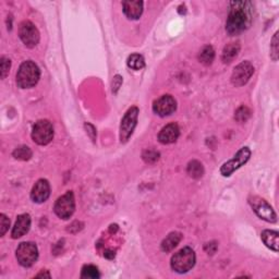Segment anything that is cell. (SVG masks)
I'll list each match as a JSON object with an SVG mask.
<instances>
[{
	"instance_id": "cell-17",
	"label": "cell",
	"mask_w": 279,
	"mask_h": 279,
	"mask_svg": "<svg viewBox=\"0 0 279 279\" xmlns=\"http://www.w3.org/2000/svg\"><path fill=\"white\" fill-rule=\"evenodd\" d=\"M262 241L267 248L274 252H278L279 248V233L274 230H264L261 235Z\"/></svg>"
},
{
	"instance_id": "cell-23",
	"label": "cell",
	"mask_w": 279,
	"mask_h": 279,
	"mask_svg": "<svg viewBox=\"0 0 279 279\" xmlns=\"http://www.w3.org/2000/svg\"><path fill=\"white\" fill-rule=\"evenodd\" d=\"M12 155H13L14 158H17L19 160H29V159H31L33 153H32V151H31V149L29 148V146L22 145V146H19V148L14 150Z\"/></svg>"
},
{
	"instance_id": "cell-18",
	"label": "cell",
	"mask_w": 279,
	"mask_h": 279,
	"mask_svg": "<svg viewBox=\"0 0 279 279\" xmlns=\"http://www.w3.org/2000/svg\"><path fill=\"white\" fill-rule=\"evenodd\" d=\"M240 53V44L239 43H230L225 46L222 50L221 60L224 63H230L235 60Z\"/></svg>"
},
{
	"instance_id": "cell-1",
	"label": "cell",
	"mask_w": 279,
	"mask_h": 279,
	"mask_svg": "<svg viewBox=\"0 0 279 279\" xmlns=\"http://www.w3.org/2000/svg\"><path fill=\"white\" fill-rule=\"evenodd\" d=\"M253 20V4L250 1L230 2V11L226 22L227 33L235 36L250 28Z\"/></svg>"
},
{
	"instance_id": "cell-22",
	"label": "cell",
	"mask_w": 279,
	"mask_h": 279,
	"mask_svg": "<svg viewBox=\"0 0 279 279\" xmlns=\"http://www.w3.org/2000/svg\"><path fill=\"white\" fill-rule=\"evenodd\" d=\"M215 58V50L212 46H205L203 47V49L200 52L199 55V60L200 62L205 65H210L212 62H214Z\"/></svg>"
},
{
	"instance_id": "cell-2",
	"label": "cell",
	"mask_w": 279,
	"mask_h": 279,
	"mask_svg": "<svg viewBox=\"0 0 279 279\" xmlns=\"http://www.w3.org/2000/svg\"><path fill=\"white\" fill-rule=\"evenodd\" d=\"M40 78V70L38 65L32 60L24 62L18 70L17 84L21 89H30L37 84Z\"/></svg>"
},
{
	"instance_id": "cell-20",
	"label": "cell",
	"mask_w": 279,
	"mask_h": 279,
	"mask_svg": "<svg viewBox=\"0 0 279 279\" xmlns=\"http://www.w3.org/2000/svg\"><path fill=\"white\" fill-rule=\"evenodd\" d=\"M126 64H128V67L130 69L139 71L145 67V60L143 56L140 54H132L128 57Z\"/></svg>"
},
{
	"instance_id": "cell-31",
	"label": "cell",
	"mask_w": 279,
	"mask_h": 279,
	"mask_svg": "<svg viewBox=\"0 0 279 279\" xmlns=\"http://www.w3.org/2000/svg\"><path fill=\"white\" fill-rule=\"evenodd\" d=\"M85 129H86V132H88V133H89V135L91 136V139H92L93 141H95V139H96V131H95L94 126L91 124H85Z\"/></svg>"
},
{
	"instance_id": "cell-14",
	"label": "cell",
	"mask_w": 279,
	"mask_h": 279,
	"mask_svg": "<svg viewBox=\"0 0 279 279\" xmlns=\"http://www.w3.org/2000/svg\"><path fill=\"white\" fill-rule=\"evenodd\" d=\"M180 135V129L177 124H169L160 130L158 140L163 144H171L178 140Z\"/></svg>"
},
{
	"instance_id": "cell-33",
	"label": "cell",
	"mask_w": 279,
	"mask_h": 279,
	"mask_svg": "<svg viewBox=\"0 0 279 279\" xmlns=\"http://www.w3.org/2000/svg\"><path fill=\"white\" fill-rule=\"evenodd\" d=\"M104 255H105V257H107V258H114L115 257V252H113V251H106Z\"/></svg>"
},
{
	"instance_id": "cell-15",
	"label": "cell",
	"mask_w": 279,
	"mask_h": 279,
	"mask_svg": "<svg viewBox=\"0 0 279 279\" xmlns=\"http://www.w3.org/2000/svg\"><path fill=\"white\" fill-rule=\"evenodd\" d=\"M30 228H31V217L29 214H22L19 215L17 218L16 224L12 228L11 236L13 239H19V238L23 237L29 232Z\"/></svg>"
},
{
	"instance_id": "cell-3",
	"label": "cell",
	"mask_w": 279,
	"mask_h": 279,
	"mask_svg": "<svg viewBox=\"0 0 279 279\" xmlns=\"http://www.w3.org/2000/svg\"><path fill=\"white\" fill-rule=\"evenodd\" d=\"M195 261L196 256L194 251L191 248L186 247L175 253V255L171 257L170 265L176 273L185 274L193 268V266L195 265Z\"/></svg>"
},
{
	"instance_id": "cell-24",
	"label": "cell",
	"mask_w": 279,
	"mask_h": 279,
	"mask_svg": "<svg viewBox=\"0 0 279 279\" xmlns=\"http://www.w3.org/2000/svg\"><path fill=\"white\" fill-rule=\"evenodd\" d=\"M81 277L86 279H97L100 277L98 268L94 265H84L81 273Z\"/></svg>"
},
{
	"instance_id": "cell-11",
	"label": "cell",
	"mask_w": 279,
	"mask_h": 279,
	"mask_svg": "<svg viewBox=\"0 0 279 279\" xmlns=\"http://www.w3.org/2000/svg\"><path fill=\"white\" fill-rule=\"evenodd\" d=\"M254 73V67L250 62H242L233 69L231 74V83L239 88V86L246 85L248 80Z\"/></svg>"
},
{
	"instance_id": "cell-26",
	"label": "cell",
	"mask_w": 279,
	"mask_h": 279,
	"mask_svg": "<svg viewBox=\"0 0 279 279\" xmlns=\"http://www.w3.org/2000/svg\"><path fill=\"white\" fill-rule=\"evenodd\" d=\"M143 159L148 164H154L159 159V153L154 150H146L143 153Z\"/></svg>"
},
{
	"instance_id": "cell-29",
	"label": "cell",
	"mask_w": 279,
	"mask_h": 279,
	"mask_svg": "<svg viewBox=\"0 0 279 279\" xmlns=\"http://www.w3.org/2000/svg\"><path fill=\"white\" fill-rule=\"evenodd\" d=\"M9 227H10L9 218L4 214H1L0 215V236L3 237L4 235H6Z\"/></svg>"
},
{
	"instance_id": "cell-16",
	"label": "cell",
	"mask_w": 279,
	"mask_h": 279,
	"mask_svg": "<svg viewBox=\"0 0 279 279\" xmlns=\"http://www.w3.org/2000/svg\"><path fill=\"white\" fill-rule=\"evenodd\" d=\"M143 1H124V12L130 20H138L143 13Z\"/></svg>"
},
{
	"instance_id": "cell-10",
	"label": "cell",
	"mask_w": 279,
	"mask_h": 279,
	"mask_svg": "<svg viewBox=\"0 0 279 279\" xmlns=\"http://www.w3.org/2000/svg\"><path fill=\"white\" fill-rule=\"evenodd\" d=\"M19 36L29 48H34L39 42V32L31 21H23L19 27Z\"/></svg>"
},
{
	"instance_id": "cell-19",
	"label": "cell",
	"mask_w": 279,
	"mask_h": 279,
	"mask_svg": "<svg viewBox=\"0 0 279 279\" xmlns=\"http://www.w3.org/2000/svg\"><path fill=\"white\" fill-rule=\"evenodd\" d=\"M182 239V235L180 232H171L169 233L168 236H167L165 239L161 242V250L164 252H170L174 250V248L179 245L180 241Z\"/></svg>"
},
{
	"instance_id": "cell-7",
	"label": "cell",
	"mask_w": 279,
	"mask_h": 279,
	"mask_svg": "<svg viewBox=\"0 0 279 279\" xmlns=\"http://www.w3.org/2000/svg\"><path fill=\"white\" fill-rule=\"evenodd\" d=\"M54 211L56 215L62 219H69L75 211V199L73 192L68 191L67 193L60 196L55 203Z\"/></svg>"
},
{
	"instance_id": "cell-6",
	"label": "cell",
	"mask_w": 279,
	"mask_h": 279,
	"mask_svg": "<svg viewBox=\"0 0 279 279\" xmlns=\"http://www.w3.org/2000/svg\"><path fill=\"white\" fill-rule=\"evenodd\" d=\"M16 256L20 265L31 267L38 258V248L34 242H22L17 248Z\"/></svg>"
},
{
	"instance_id": "cell-28",
	"label": "cell",
	"mask_w": 279,
	"mask_h": 279,
	"mask_svg": "<svg viewBox=\"0 0 279 279\" xmlns=\"http://www.w3.org/2000/svg\"><path fill=\"white\" fill-rule=\"evenodd\" d=\"M10 67H11V62H10V59L7 57H3L1 58V64H0V72H1V79H6L7 75L9 74V71H10Z\"/></svg>"
},
{
	"instance_id": "cell-12",
	"label": "cell",
	"mask_w": 279,
	"mask_h": 279,
	"mask_svg": "<svg viewBox=\"0 0 279 279\" xmlns=\"http://www.w3.org/2000/svg\"><path fill=\"white\" fill-rule=\"evenodd\" d=\"M177 109V101L171 95H163L153 104V110L156 115L166 117L174 114Z\"/></svg>"
},
{
	"instance_id": "cell-9",
	"label": "cell",
	"mask_w": 279,
	"mask_h": 279,
	"mask_svg": "<svg viewBox=\"0 0 279 279\" xmlns=\"http://www.w3.org/2000/svg\"><path fill=\"white\" fill-rule=\"evenodd\" d=\"M251 157V151L248 148H242L238 153L233 156V158L228 160L227 163L221 166L220 174L224 177H229L233 171L239 169L241 166L248 163Z\"/></svg>"
},
{
	"instance_id": "cell-32",
	"label": "cell",
	"mask_w": 279,
	"mask_h": 279,
	"mask_svg": "<svg viewBox=\"0 0 279 279\" xmlns=\"http://www.w3.org/2000/svg\"><path fill=\"white\" fill-rule=\"evenodd\" d=\"M37 278H40V277H47V278H50V274L47 272V271H45V272H42V273H39L38 275H36Z\"/></svg>"
},
{
	"instance_id": "cell-27",
	"label": "cell",
	"mask_w": 279,
	"mask_h": 279,
	"mask_svg": "<svg viewBox=\"0 0 279 279\" xmlns=\"http://www.w3.org/2000/svg\"><path fill=\"white\" fill-rule=\"evenodd\" d=\"M278 54H279L278 32H276L275 35H274V37L272 39V44H271V58L274 60V62H277L278 60Z\"/></svg>"
},
{
	"instance_id": "cell-30",
	"label": "cell",
	"mask_w": 279,
	"mask_h": 279,
	"mask_svg": "<svg viewBox=\"0 0 279 279\" xmlns=\"http://www.w3.org/2000/svg\"><path fill=\"white\" fill-rule=\"evenodd\" d=\"M123 85V78L120 77V75H115L114 80H113V85H111V91H113V93H117L118 92V90L120 89V86Z\"/></svg>"
},
{
	"instance_id": "cell-25",
	"label": "cell",
	"mask_w": 279,
	"mask_h": 279,
	"mask_svg": "<svg viewBox=\"0 0 279 279\" xmlns=\"http://www.w3.org/2000/svg\"><path fill=\"white\" fill-rule=\"evenodd\" d=\"M251 117V110L248 109L247 106H241L237 109L235 118L238 123H246L248 119Z\"/></svg>"
},
{
	"instance_id": "cell-8",
	"label": "cell",
	"mask_w": 279,
	"mask_h": 279,
	"mask_svg": "<svg viewBox=\"0 0 279 279\" xmlns=\"http://www.w3.org/2000/svg\"><path fill=\"white\" fill-rule=\"evenodd\" d=\"M248 203L258 217L268 222H276V213L274 212L273 207L265 200L258 196H251L248 199Z\"/></svg>"
},
{
	"instance_id": "cell-21",
	"label": "cell",
	"mask_w": 279,
	"mask_h": 279,
	"mask_svg": "<svg viewBox=\"0 0 279 279\" xmlns=\"http://www.w3.org/2000/svg\"><path fill=\"white\" fill-rule=\"evenodd\" d=\"M187 175L192 177L193 179H200L201 177L204 175V168L203 165L200 163L199 160H192L187 164Z\"/></svg>"
},
{
	"instance_id": "cell-13",
	"label": "cell",
	"mask_w": 279,
	"mask_h": 279,
	"mask_svg": "<svg viewBox=\"0 0 279 279\" xmlns=\"http://www.w3.org/2000/svg\"><path fill=\"white\" fill-rule=\"evenodd\" d=\"M50 195V186L49 182L46 179H39L36 184L34 185L32 192H31V199L35 203H44L47 201Z\"/></svg>"
},
{
	"instance_id": "cell-5",
	"label": "cell",
	"mask_w": 279,
	"mask_h": 279,
	"mask_svg": "<svg viewBox=\"0 0 279 279\" xmlns=\"http://www.w3.org/2000/svg\"><path fill=\"white\" fill-rule=\"evenodd\" d=\"M32 139L38 145H47L54 139V126L49 120H38L32 130Z\"/></svg>"
},
{
	"instance_id": "cell-4",
	"label": "cell",
	"mask_w": 279,
	"mask_h": 279,
	"mask_svg": "<svg viewBox=\"0 0 279 279\" xmlns=\"http://www.w3.org/2000/svg\"><path fill=\"white\" fill-rule=\"evenodd\" d=\"M139 108L131 107L126 113L124 114L123 120H121L120 124V141L121 143H125L133 134V131L135 129L136 124H138V118H139Z\"/></svg>"
}]
</instances>
